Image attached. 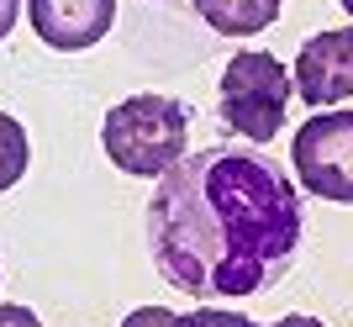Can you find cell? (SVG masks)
Listing matches in <instances>:
<instances>
[{"label":"cell","mask_w":353,"mask_h":327,"mask_svg":"<svg viewBox=\"0 0 353 327\" xmlns=\"http://www.w3.org/2000/svg\"><path fill=\"white\" fill-rule=\"evenodd\" d=\"M148 248L163 280L201 301L259 296L301 248V195L269 159L201 148L148 195Z\"/></svg>","instance_id":"obj_1"},{"label":"cell","mask_w":353,"mask_h":327,"mask_svg":"<svg viewBox=\"0 0 353 327\" xmlns=\"http://www.w3.org/2000/svg\"><path fill=\"white\" fill-rule=\"evenodd\" d=\"M185 106L169 95H132L105 111L101 143L121 175H169L185 159Z\"/></svg>","instance_id":"obj_2"},{"label":"cell","mask_w":353,"mask_h":327,"mask_svg":"<svg viewBox=\"0 0 353 327\" xmlns=\"http://www.w3.org/2000/svg\"><path fill=\"white\" fill-rule=\"evenodd\" d=\"M295 79L285 75V63L274 53L243 48L221 69V117L232 121L248 143H269L285 121V101H290Z\"/></svg>","instance_id":"obj_3"},{"label":"cell","mask_w":353,"mask_h":327,"mask_svg":"<svg viewBox=\"0 0 353 327\" xmlns=\"http://www.w3.org/2000/svg\"><path fill=\"white\" fill-rule=\"evenodd\" d=\"M290 164L311 195L353 206V111L311 117L290 143Z\"/></svg>","instance_id":"obj_4"},{"label":"cell","mask_w":353,"mask_h":327,"mask_svg":"<svg viewBox=\"0 0 353 327\" xmlns=\"http://www.w3.org/2000/svg\"><path fill=\"white\" fill-rule=\"evenodd\" d=\"M32 27L53 53L95 48L117 21V0H27Z\"/></svg>","instance_id":"obj_5"},{"label":"cell","mask_w":353,"mask_h":327,"mask_svg":"<svg viewBox=\"0 0 353 327\" xmlns=\"http://www.w3.org/2000/svg\"><path fill=\"white\" fill-rule=\"evenodd\" d=\"M295 90L306 106H332L353 95V32H316L295 59Z\"/></svg>","instance_id":"obj_6"},{"label":"cell","mask_w":353,"mask_h":327,"mask_svg":"<svg viewBox=\"0 0 353 327\" xmlns=\"http://www.w3.org/2000/svg\"><path fill=\"white\" fill-rule=\"evenodd\" d=\"M285 0H195V11L206 27H216L221 37H253L280 16Z\"/></svg>","instance_id":"obj_7"},{"label":"cell","mask_w":353,"mask_h":327,"mask_svg":"<svg viewBox=\"0 0 353 327\" xmlns=\"http://www.w3.org/2000/svg\"><path fill=\"white\" fill-rule=\"evenodd\" d=\"M27 159H32L27 127H21L16 117H6V111H0V190H11L16 179L27 175Z\"/></svg>","instance_id":"obj_8"},{"label":"cell","mask_w":353,"mask_h":327,"mask_svg":"<svg viewBox=\"0 0 353 327\" xmlns=\"http://www.w3.org/2000/svg\"><path fill=\"white\" fill-rule=\"evenodd\" d=\"M174 327H253L243 312H216V306H201V312H185Z\"/></svg>","instance_id":"obj_9"},{"label":"cell","mask_w":353,"mask_h":327,"mask_svg":"<svg viewBox=\"0 0 353 327\" xmlns=\"http://www.w3.org/2000/svg\"><path fill=\"white\" fill-rule=\"evenodd\" d=\"M174 322H179V317L169 312V306H137L121 327H174Z\"/></svg>","instance_id":"obj_10"},{"label":"cell","mask_w":353,"mask_h":327,"mask_svg":"<svg viewBox=\"0 0 353 327\" xmlns=\"http://www.w3.org/2000/svg\"><path fill=\"white\" fill-rule=\"evenodd\" d=\"M0 327H43V322H37V312H27V306H0Z\"/></svg>","instance_id":"obj_11"},{"label":"cell","mask_w":353,"mask_h":327,"mask_svg":"<svg viewBox=\"0 0 353 327\" xmlns=\"http://www.w3.org/2000/svg\"><path fill=\"white\" fill-rule=\"evenodd\" d=\"M16 11H21V0H0V43L11 37V27H16Z\"/></svg>","instance_id":"obj_12"},{"label":"cell","mask_w":353,"mask_h":327,"mask_svg":"<svg viewBox=\"0 0 353 327\" xmlns=\"http://www.w3.org/2000/svg\"><path fill=\"white\" fill-rule=\"evenodd\" d=\"M274 327H327V322H316V317H285V322H274Z\"/></svg>","instance_id":"obj_13"},{"label":"cell","mask_w":353,"mask_h":327,"mask_svg":"<svg viewBox=\"0 0 353 327\" xmlns=\"http://www.w3.org/2000/svg\"><path fill=\"white\" fill-rule=\"evenodd\" d=\"M343 6H348V16H353V0H343Z\"/></svg>","instance_id":"obj_14"}]
</instances>
